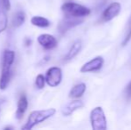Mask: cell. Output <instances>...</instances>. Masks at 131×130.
<instances>
[{
	"mask_svg": "<svg viewBox=\"0 0 131 130\" xmlns=\"http://www.w3.org/2000/svg\"><path fill=\"white\" fill-rule=\"evenodd\" d=\"M15 53L13 50H5L3 55V63H2V71L0 76V89L5 90L8 87L12 77V65L14 62Z\"/></svg>",
	"mask_w": 131,
	"mask_h": 130,
	"instance_id": "6da1fadb",
	"label": "cell"
},
{
	"mask_svg": "<svg viewBox=\"0 0 131 130\" xmlns=\"http://www.w3.org/2000/svg\"><path fill=\"white\" fill-rule=\"evenodd\" d=\"M55 109L50 108L47 110H41V111H34L29 114L28 120L24 126L21 128L23 130H30L38 124L47 120V119L51 118L55 114Z\"/></svg>",
	"mask_w": 131,
	"mask_h": 130,
	"instance_id": "7a4b0ae2",
	"label": "cell"
},
{
	"mask_svg": "<svg viewBox=\"0 0 131 130\" xmlns=\"http://www.w3.org/2000/svg\"><path fill=\"white\" fill-rule=\"evenodd\" d=\"M62 11L64 15L73 18L82 19L89 15L91 11L89 8L74 2H66L62 5Z\"/></svg>",
	"mask_w": 131,
	"mask_h": 130,
	"instance_id": "3957f363",
	"label": "cell"
},
{
	"mask_svg": "<svg viewBox=\"0 0 131 130\" xmlns=\"http://www.w3.org/2000/svg\"><path fill=\"white\" fill-rule=\"evenodd\" d=\"M90 121L94 130H106L107 121L102 107H95L90 113Z\"/></svg>",
	"mask_w": 131,
	"mask_h": 130,
	"instance_id": "277c9868",
	"label": "cell"
},
{
	"mask_svg": "<svg viewBox=\"0 0 131 130\" xmlns=\"http://www.w3.org/2000/svg\"><path fill=\"white\" fill-rule=\"evenodd\" d=\"M62 69L59 67H51L47 69L45 79L47 85L51 87H55L62 82Z\"/></svg>",
	"mask_w": 131,
	"mask_h": 130,
	"instance_id": "5b68a950",
	"label": "cell"
},
{
	"mask_svg": "<svg viewBox=\"0 0 131 130\" xmlns=\"http://www.w3.org/2000/svg\"><path fill=\"white\" fill-rule=\"evenodd\" d=\"M121 9V5L118 2H113V3L110 4L106 8L104 9V11L103 12L102 16H101V20L102 21H109L111 20L114 19L118 14H119Z\"/></svg>",
	"mask_w": 131,
	"mask_h": 130,
	"instance_id": "8992f818",
	"label": "cell"
},
{
	"mask_svg": "<svg viewBox=\"0 0 131 130\" xmlns=\"http://www.w3.org/2000/svg\"><path fill=\"white\" fill-rule=\"evenodd\" d=\"M38 42L46 50H52L57 46V40L50 34H41L38 37Z\"/></svg>",
	"mask_w": 131,
	"mask_h": 130,
	"instance_id": "52a82bcc",
	"label": "cell"
},
{
	"mask_svg": "<svg viewBox=\"0 0 131 130\" xmlns=\"http://www.w3.org/2000/svg\"><path fill=\"white\" fill-rule=\"evenodd\" d=\"M103 64H104V59H103V57L97 56V57L92 59L91 61L85 63L81 67L80 71L82 73H86V72H92V71L99 70L103 67Z\"/></svg>",
	"mask_w": 131,
	"mask_h": 130,
	"instance_id": "ba28073f",
	"label": "cell"
},
{
	"mask_svg": "<svg viewBox=\"0 0 131 130\" xmlns=\"http://www.w3.org/2000/svg\"><path fill=\"white\" fill-rule=\"evenodd\" d=\"M82 22V19H79V18H73V17H70V16H66L64 15V18L62 19V21L60 22L58 26L59 31L62 34L65 33L67 30H69L71 28L79 25Z\"/></svg>",
	"mask_w": 131,
	"mask_h": 130,
	"instance_id": "9c48e42d",
	"label": "cell"
},
{
	"mask_svg": "<svg viewBox=\"0 0 131 130\" xmlns=\"http://www.w3.org/2000/svg\"><path fill=\"white\" fill-rule=\"evenodd\" d=\"M84 106L83 102H81L80 100H73L71 102H70L69 103H67L63 108L62 109V113L63 116H70L75 111L80 109Z\"/></svg>",
	"mask_w": 131,
	"mask_h": 130,
	"instance_id": "30bf717a",
	"label": "cell"
},
{
	"mask_svg": "<svg viewBox=\"0 0 131 130\" xmlns=\"http://www.w3.org/2000/svg\"><path fill=\"white\" fill-rule=\"evenodd\" d=\"M28 108V99L27 96L24 94H21V97L19 98L17 102V110L15 112V117L17 120H21L24 115V113L26 112Z\"/></svg>",
	"mask_w": 131,
	"mask_h": 130,
	"instance_id": "8fae6325",
	"label": "cell"
},
{
	"mask_svg": "<svg viewBox=\"0 0 131 130\" xmlns=\"http://www.w3.org/2000/svg\"><path fill=\"white\" fill-rule=\"evenodd\" d=\"M86 84L85 83H79L77 84L76 86L71 88V90L70 91V94H69V97L71 99H78L79 97L84 94L85 91H86Z\"/></svg>",
	"mask_w": 131,
	"mask_h": 130,
	"instance_id": "7c38bea8",
	"label": "cell"
},
{
	"mask_svg": "<svg viewBox=\"0 0 131 130\" xmlns=\"http://www.w3.org/2000/svg\"><path fill=\"white\" fill-rule=\"evenodd\" d=\"M81 47H82V42H81V40H77L76 42H74L73 45H71V49L69 50V52H68V54L64 57V60L65 61H71V59H73L79 54V51L81 50Z\"/></svg>",
	"mask_w": 131,
	"mask_h": 130,
	"instance_id": "4fadbf2b",
	"label": "cell"
},
{
	"mask_svg": "<svg viewBox=\"0 0 131 130\" xmlns=\"http://www.w3.org/2000/svg\"><path fill=\"white\" fill-rule=\"evenodd\" d=\"M25 19H26V15L23 11H17L13 16V26L15 28H19L24 23Z\"/></svg>",
	"mask_w": 131,
	"mask_h": 130,
	"instance_id": "5bb4252c",
	"label": "cell"
},
{
	"mask_svg": "<svg viewBox=\"0 0 131 130\" xmlns=\"http://www.w3.org/2000/svg\"><path fill=\"white\" fill-rule=\"evenodd\" d=\"M30 22L32 23V25L39 28H47L50 26V21L45 17L42 16H33L30 20Z\"/></svg>",
	"mask_w": 131,
	"mask_h": 130,
	"instance_id": "9a60e30c",
	"label": "cell"
},
{
	"mask_svg": "<svg viewBox=\"0 0 131 130\" xmlns=\"http://www.w3.org/2000/svg\"><path fill=\"white\" fill-rule=\"evenodd\" d=\"M7 23L8 21H7L6 11L2 8V6L0 5V33L5 30V29L7 28Z\"/></svg>",
	"mask_w": 131,
	"mask_h": 130,
	"instance_id": "2e32d148",
	"label": "cell"
},
{
	"mask_svg": "<svg viewBox=\"0 0 131 130\" xmlns=\"http://www.w3.org/2000/svg\"><path fill=\"white\" fill-rule=\"evenodd\" d=\"M130 39H131V16H130L129 20H128V29H127L126 36H125L124 39H123L121 45H122V46H125V45L130 41Z\"/></svg>",
	"mask_w": 131,
	"mask_h": 130,
	"instance_id": "e0dca14e",
	"label": "cell"
},
{
	"mask_svg": "<svg viewBox=\"0 0 131 130\" xmlns=\"http://www.w3.org/2000/svg\"><path fill=\"white\" fill-rule=\"evenodd\" d=\"M35 84H36V87H38V89L44 88V87H45V84H46L45 77H44L42 74L38 75V76H37V78H36Z\"/></svg>",
	"mask_w": 131,
	"mask_h": 130,
	"instance_id": "ac0fdd59",
	"label": "cell"
},
{
	"mask_svg": "<svg viewBox=\"0 0 131 130\" xmlns=\"http://www.w3.org/2000/svg\"><path fill=\"white\" fill-rule=\"evenodd\" d=\"M0 5L2 6V8H4L7 12L11 8L10 0H0Z\"/></svg>",
	"mask_w": 131,
	"mask_h": 130,
	"instance_id": "d6986e66",
	"label": "cell"
},
{
	"mask_svg": "<svg viewBox=\"0 0 131 130\" xmlns=\"http://www.w3.org/2000/svg\"><path fill=\"white\" fill-rule=\"evenodd\" d=\"M24 42H25V45H26V46H29V45H31V39L30 38H25V40H24Z\"/></svg>",
	"mask_w": 131,
	"mask_h": 130,
	"instance_id": "ffe728a7",
	"label": "cell"
},
{
	"mask_svg": "<svg viewBox=\"0 0 131 130\" xmlns=\"http://www.w3.org/2000/svg\"><path fill=\"white\" fill-rule=\"evenodd\" d=\"M128 91H130V92H131V83L129 84V85H128Z\"/></svg>",
	"mask_w": 131,
	"mask_h": 130,
	"instance_id": "44dd1931",
	"label": "cell"
},
{
	"mask_svg": "<svg viewBox=\"0 0 131 130\" xmlns=\"http://www.w3.org/2000/svg\"><path fill=\"white\" fill-rule=\"evenodd\" d=\"M5 130H6V129H12V127H5V128H4Z\"/></svg>",
	"mask_w": 131,
	"mask_h": 130,
	"instance_id": "7402d4cb",
	"label": "cell"
}]
</instances>
